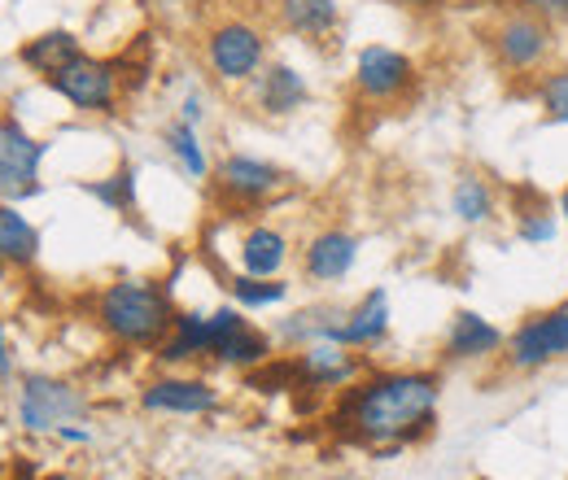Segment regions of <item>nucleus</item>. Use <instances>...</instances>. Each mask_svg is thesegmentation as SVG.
<instances>
[{
    "label": "nucleus",
    "instance_id": "nucleus-7",
    "mask_svg": "<svg viewBox=\"0 0 568 480\" xmlns=\"http://www.w3.org/2000/svg\"><path fill=\"white\" fill-rule=\"evenodd\" d=\"M560 358H568V306H551L520 319V328L503 345V362L511 371H542Z\"/></svg>",
    "mask_w": 568,
    "mask_h": 480
},
{
    "label": "nucleus",
    "instance_id": "nucleus-5",
    "mask_svg": "<svg viewBox=\"0 0 568 480\" xmlns=\"http://www.w3.org/2000/svg\"><path fill=\"white\" fill-rule=\"evenodd\" d=\"M490 49H495L498 67L507 74H516V79L520 74H538L556 53V27L534 18V13H525V9H511V13L498 18Z\"/></svg>",
    "mask_w": 568,
    "mask_h": 480
},
{
    "label": "nucleus",
    "instance_id": "nucleus-23",
    "mask_svg": "<svg viewBox=\"0 0 568 480\" xmlns=\"http://www.w3.org/2000/svg\"><path fill=\"white\" fill-rule=\"evenodd\" d=\"M40 258V227L13 206L0 202V267H31Z\"/></svg>",
    "mask_w": 568,
    "mask_h": 480
},
{
    "label": "nucleus",
    "instance_id": "nucleus-3",
    "mask_svg": "<svg viewBox=\"0 0 568 480\" xmlns=\"http://www.w3.org/2000/svg\"><path fill=\"white\" fill-rule=\"evenodd\" d=\"M202 58L219 83H254V74L267 67V31L245 18H223L206 31Z\"/></svg>",
    "mask_w": 568,
    "mask_h": 480
},
{
    "label": "nucleus",
    "instance_id": "nucleus-17",
    "mask_svg": "<svg viewBox=\"0 0 568 480\" xmlns=\"http://www.w3.org/2000/svg\"><path fill=\"white\" fill-rule=\"evenodd\" d=\"M276 22L297 40L324 44L342 27V4L337 0H276Z\"/></svg>",
    "mask_w": 568,
    "mask_h": 480
},
{
    "label": "nucleus",
    "instance_id": "nucleus-21",
    "mask_svg": "<svg viewBox=\"0 0 568 480\" xmlns=\"http://www.w3.org/2000/svg\"><path fill=\"white\" fill-rule=\"evenodd\" d=\"M450 214H455L464 227H490L498 214L495 184H490L481 171H464V175L450 184Z\"/></svg>",
    "mask_w": 568,
    "mask_h": 480
},
{
    "label": "nucleus",
    "instance_id": "nucleus-26",
    "mask_svg": "<svg viewBox=\"0 0 568 480\" xmlns=\"http://www.w3.org/2000/svg\"><path fill=\"white\" fill-rule=\"evenodd\" d=\"M79 188H83L92 202H101L110 214H132V210H136V166L123 162L114 175L92 180V184H79Z\"/></svg>",
    "mask_w": 568,
    "mask_h": 480
},
{
    "label": "nucleus",
    "instance_id": "nucleus-19",
    "mask_svg": "<svg viewBox=\"0 0 568 480\" xmlns=\"http://www.w3.org/2000/svg\"><path fill=\"white\" fill-rule=\"evenodd\" d=\"M236 263L245 275H263V279H276L288 267V236L281 227H267V223H254L241 245H236Z\"/></svg>",
    "mask_w": 568,
    "mask_h": 480
},
{
    "label": "nucleus",
    "instance_id": "nucleus-22",
    "mask_svg": "<svg viewBox=\"0 0 568 480\" xmlns=\"http://www.w3.org/2000/svg\"><path fill=\"white\" fill-rule=\"evenodd\" d=\"M272 349H276V337L263 333V328H254V324L245 319L241 328H232L223 341L214 345L211 362L214 367H232V371H254L258 362L272 358Z\"/></svg>",
    "mask_w": 568,
    "mask_h": 480
},
{
    "label": "nucleus",
    "instance_id": "nucleus-24",
    "mask_svg": "<svg viewBox=\"0 0 568 480\" xmlns=\"http://www.w3.org/2000/svg\"><path fill=\"white\" fill-rule=\"evenodd\" d=\"M162 144H166V153H171V162L180 166L184 180L202 184V180H211L214 175L211 157H206V144H202V136H197L193 123H184V119L166 123V127H162Z\"/></svg>",
    "mask_w": 568,
    "mask_h": 480
},
{
    "label": "nucleus",
    "instance_id": "nucleus-14",
    "mask_svg": "<svg viewBox=\"0 0 568 480\" xmlns=\"http://www.w3.org/2000/svg\"><path fill=\"white\" fill-rule=\"evenodd\" d=\"M389 324H394V310H389V293L385 288H367L355 306H346L342 324L333 328V345H346V349H381L385 337H389Z\"/></svg>",
    "mask_w": 568,
    "mask_h": 480
},
{
    "label": "nucleus",
    "instance_id": "nucleus-13",
    "mask_svg": "<svg viewBox=\"0 0 568 480\" xmlns=\"http://www.w3.org/2000/svg\"><path fill=\"white\" fill-rule=\"evenodd\" d=\"M358 263V236L346 227H324L302 245V275L320 288L342 284Z\"/></svg>",
    "mask_w": 568,
    "mask_h": 480
},
{
    "label": "nucleus",
    "instance_id": "nucleus-35",
    "mask_svg": "<svg viewBox=\"0 0 568 480\" xmlns=\"http://www.w3.org/2000/svg\"><path fill=\"white\" fill-rule=\"evenodd\" d=\"M333 480H363V477H333Z\"/></svg>",
    "mask_w": 568,
    "mask_h": 480
},
{
    "label": "nucleus",
    "instance_id": "nucleus-25",
    "mask_svg": "<svg viewBox=\"0 0 568 480\" xmlns=\"http://www.w3.org/2000/svg\"><path fill=\"white\" fill-rule=\"evenodd\" d=\"M288 279H263V275H227V297L241 306V310H272V306H284L288 302Z\"/></svg>",
    "mask_w": 568,
    "mask_h": 480
},
{
    "label": "nucleus",
    "instance_id": "nucleus-6",
    "mask_svg": "<svg viewBox=\"0 0 568 480\" xmlns=\"http://www.w3.org/2000/svg\"><path fill=\"white\" fill-rule=\"evenodd\" d=\"M49 144L36 140L13 114L0 110V202H27L40 197V171H44Z\"/></svg>",
    "mask_w": 568,
    "mask_h": 480
},
{
    "label": "nucleus",
    "instance_id": "nucleus-4",
    "mask_svg": "<svg viewBox=\"0 0 568 480\" xmlns=\"http://www.w3.org/2000/svg\"><path fill=\"white\" fill-rule=\"evenodd\" d=\"M44 83H49V92H58L79 114H119V88H123L119 62L83 53V58H74L71 67L49 74Z\"/></svg>",
    "mask_w": 568,
    "mask_h": 480
},
{
    "label": "nucleus",
    "instance_id": "nucleus-34",
    "mask_svg": "<svg viewBox=\"0 0 568 480\" xmlns=\"http://www.w3.org/2000/svg\"><path fill=\"white\" fill-rule=\"evenodd\" d=\"M560 218H565V223H568V188H565V193H560Z\"/></svg>",
    "mask_w": 568,
    "mask_h": 480
},
{
    "label": "nucleus",
    "instance_id": "nucleus-20",
    "mask_svg": "<svg viewBox=\"0 0 568 480\" xmlns=\"http://www.w3.org/2000/svg\"><path fill=\"white\" fill-rule=\"evenodd\" d=\"M74 58H83V44H79V35L67 31V27L40 31V35H31L18 49V62L31 70V74H40V79H49V74H58L62 67H71Z\"/></svg>",
    "mask_w": 568,
    "mask_h": 480
},
{
    "label": "nucleus",
    "instance_id": "nucleus-16",
    "mask_svg": "<svg viewBox=\"0 0 568 480\" xmlns=\"http://www.w3.org/2000/svg\"><path fill=\"white\" fill-rule=\"evenodd\" d=\"M250 96H254V110L267 114V119H288L297 114L306 101H311V88H306V74L288 62H267V67L254 74L250 83Z\"/></svg>",
    "mask_w": 568,
    "mask_h": 480
},
{
    "label": "nucleus",
    "instance_id": "nucleus-2",
    "mask_svg": "<svg viewBox=\"0 0 568 480\" xmlns=\"http://www.w3.org/2000/svg\"><path fill=\"white\" fill-rule=\"evenodd\" d=\"M175 297L171 284L144 279V275H123L97 293V324L110 341L128 349H158L175 328Z\"/></svg>",
    "mask_w": 568,
    "mask_h": 480
},
{
    "label": "nucleus",
    "instance_id": "nucleus-1",
    "mask_svg": "<svg viewBox=\"0 0 568 480\" xmlns=\"http://www.w3.org/2000/svg\"><path fill=\"white\" fill-rule=\"evenodd\" d=\"M442 371H367L351 389L337 394L328 411V432L346 446H363L376 459H394L407 446L425 441L437 428L442 407Z\"/></svg>",
    "mask_w": 568,
    "mask_h": 480
},
{
    "label": "nucleus",
    "instance_id": "nucleus-29",
    "mask_svg": "<svg viewBox=\"0 0 568 480\" xmlns=\"http://www.w3.org/2000/svg\"><path fill=\"white\" fill-rule=\"evenodd\" d=\"M516 9H525V13H534V18L551 22V27L568 22V0H516Z\"/></svg>",
    "mask_w": 568,
    "mask_h": 480
},
{
    "label": "nucleus",
    "instance_id": "nucleus-15",
    "mask_svg": "<svg viewBox=\"0 0 568 480\" xmlns=\"http://www.w3.org/2000/svg\"><path fill=\"white\" fill-rule=\"evenodd\" d=\"M507 333L490 324L481 310H459L450 324H446V337H442V358L446 362H486L503 354Z\"/></svg>",
    "mask_w": 568,
    "mask_h": 480
},
{
    "label": "nucleus",
    "instance_id": "nucleus-18",
    "mask_svg": "<svg viewBox=\"0 0 568 480\" xmlns=\"http://www.w3.org/2000/svg\"><path fill=\"white\" fill-rule=\"evenodd\" d=\"M211 345H214L211 315H202V310H180L171 337L158 345L153 354H158V362H166V367H184V362L211 358Z\"/></svg>",
    "mask_w": 568,
    "mask_h": 480
},
{
    "label": "nucleus",
    "instance_id": "nucleus-30",
    "mask_svg": "<svg viewBox=\"0 0 568 480\" xmlns=\"http://www.w3.org/2000/svg\"><path fill=\"white\" fill-rule=\"evenodd\" d=\"M180 119H184V123H193V127H202V119H206V96H202L197 88L180 101Z\"/></svg>",
    "mask_w": 568,
    "mask_h": 480
},
{
    "label": "nucleus",
    "instance_id": "nucleus-28",
    "mask_svg": "<svg viewBox=\"0 0 568 480\" xmlns=\"http://www.w3.org/2000/svg\"><path fill=\"white\" fill-rule=\"evenodd\" d=\"M556 227H560V218H556V210L547 206V202L516 210V236L525 245H551L556 241Z\"/></svg>",
    "mask_w": 568,
    "mask_h": 480
},
{
    "label": "nucleus",
    "instance_id": "nucleus-8",
    "mask_svg": "<svg viewBox=\"0 0 568 480\" xmlns=\"http://www.w3.org/2000/svg\"><path fill=\"white\" fill-rule=\"evenodd\" d=\"M88 415V398L67 385V380H53V376H22V389H18V423L36 437H53L62 423L83 419Z\"/></svg>",
    "mask_w": 568,
    "mask_h": 480
},
{
    "label": "nucleus",
    "instance_id": "nucleus-33",
    "mask_svg": "<svg viewBox=\"0 0 568 480\" xmlns=\"http://www.w3.org/2000/svg\"><path fill=\"white\" fill-rule=\"evenodd\" d=\"M394 4H403V9H416V13H433V9H437V0H394Z\"/></svg>",
    "mask_w": 568,
    "mask_h": 480
},
{
    "label": "nucleus",
    "instance_id": "nucleus-31",
    "mask_svg": "<svg viewBox=\"0 0 568 480\" xmlns=\"http://www.w3.org/2000/svg\"><path fill=\"white\" fill-rule=\"evenodd\" d=\"M53 437L67 441V446H92V428H79V423H62Z\"/></svg>",
    "mask_w": 568,
    "mask_h": 480
},
{
    "label": "nucleus",
    "instance_id": "nucleus-27",
    "mask_svg": "<svg viewBox=\"0 0 568 480\" xmlns=\"http://www.w3.org/2000/svg\"><path fill=\"white\" fill-rule=\"evenodd\" d=\"M538 110L547 123L568 127V67L542 70L538 74Z\"/></svg>",
    "mask_w": 568,
    "mask_h": 480
},
{
    "label": "nucleus",
    "instance_id": "nucleus-11",
    "mask_svg": "<svg viewBox=\"0 0 568 480\" xmlns=\"http://www.w3.org/2000/svg\"><path fill=\"white\" fill-rule=\"evenodd\" d=\"M297 358V394H342L351 389L358 376H367V358L358 349H346V345L333 341H315L293 349Z\"/></svg>",
    "mask_w": 568,
    "mask_h": 480
},
{
    "label": "nucleus",
    "instance_id": "nucleus-32",
    "mask_svg": "<svg viewBox=\"0 0 568 480\" xmlns=\"http://www.w3.org/2000/svg\"><path fill=\"white\" fill-rule=\"evenodd\" d=\"M0 376H13V354H9V337H4V319H0Z\"/></svg>",
    "mask_w": 568,
    "mask_h": 480
},
{
    "label": "nucleus",
    "instance_id": "nucleus-9",
    "mask_svg": "<svg viewBox=\"0 0 568 480\" xmlns=\"http://www.w3.org/2000/svg\"><path fill=\"white\" fill-rule=\"evenodd\" d=\"M214 193L227 202V206H263L281 193L284 184V171L276 162L258 157V153H227L219 157L214 166Z\"/></svg>",
    "mask_w": 568,
    "mask_h": 480
},
{
    "label": "nucleus",
    "instance_id": "nucleus-12",
    "mask_svg": "<svg viewBox=\"0 0 568 480\" xmlns=\"http://www.w3.org/2000/svg\"><path fill=\"white\" fill-rule=\"evenodd\" d=\"M223 407L219 389L206 376H189V371H166L153 376L141 389V411L149 415H180V419H202Z\"/></svg>",
    "mask_w": 568,
    "mask_h": 480
},
{
    "label": "nucleus",
    "instance_id": "nucleus-10",
    "mask_svg": "<svg viewBox=\"0 0 568 480\" xmlns=\"http://www.w3.org/2000/svg\"><path fill=\"white\" fill-rule=\"evenodd\" d=\"M416 88V62L389 44H363L355 58V92L367 105H394Z\"/></svg>",
    "mask_w": 568,
    "mask_h": 480
}]
</instances>
